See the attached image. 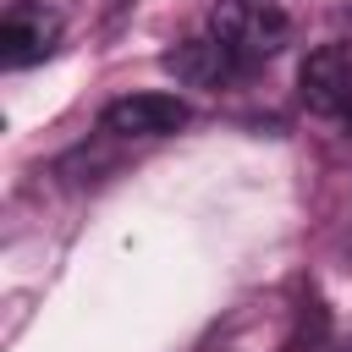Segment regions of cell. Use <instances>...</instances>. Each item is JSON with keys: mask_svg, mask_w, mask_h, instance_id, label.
Masks as SVG:
<instances>
[{"mask_svg": "<svg viewBox=\"0 0 352 352\" xmlns=\"http://www.w3.org/2000/svg\"><path fill=\"white\" fill-rule=\"evenodd\" d=\"M165 72L176 77V82H187V88H226L231 77H242L248 66L220 44V38H187V44H176L170 55H165Z\"/></svg>", "mask_w": 352, "mask_h": 352, "instance_id": "obj_5", "label": "cell"}, {"mask_svg": "<svg viewBox=\"0 0 352 352\" xmlns=\"http://www.w3.org/2000/svg\"><path fill=\"white\" fill-rule=\"evenodd\" d=\"M209 38H220L242 66H258L286 50L292 22L275 0H214L209 6Z\"/></svg>", "mask_w": 352, "mask_h": 352, "instance_id": "obj_1", "label": "cell"}, {"mask_svg": "<svg viewBox=\"0 0 352 352\" xmlns=\"http://www.w3.org/2000/svg\"><path fill=\"white\" fill-rule=\"evenodd\" d=\"M187 126V104L176 94H126L104 110V132L116 138H170Z\"/></svg>", "mask_w": 352, "mask_h": 352, "instance_id": "obj_3", "label": "cell"}, {"mask_svg": "<svg viewBox=\"0 0 352 352\" xmlns=\"http://www.w3.org/2000/svg\"><path fill=\"white\" fill-rule=\"evenodd\" d=\"M297 94L314 116H346L352 110V44H319L297 72Z\"/></svg>", "mask_w": 352, "mask_h": 352, "instance_id": "obj_2", "label": "cell"}, {"mask_svg": "<svg viewBox=\"0 0 352 352\" xmlns=\"http://www.w3.org/2000/svg\"><path fill=\"white\" fill-rule=\"evenodd\" d=\"M55 38H60L55 11H44V6H11L6 22H0V66H11V72L33 66V60H44L55 50Z\"/></svg>", "mask_w": 352, "mask_h": 352, "instance_id": "obj_4", "label": "cell"}, {"mask_svg": "<svg viewBox=\"0 0 352 352\" xmlns=\"http://www.w3.org/2000/svg\"><path fill=\"white\" fill-rule=\"evenodd\" d=\"M341 352H352V346H341Z\"/></svg>", "mask_w": 352, "mask_h": 352, "instance_id": "obj_6", "label": "cell"}]
</instances>
